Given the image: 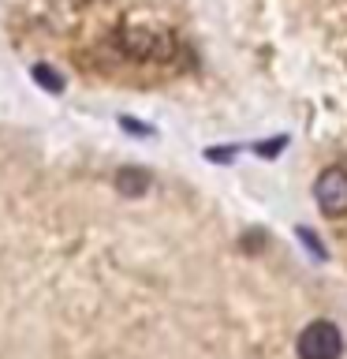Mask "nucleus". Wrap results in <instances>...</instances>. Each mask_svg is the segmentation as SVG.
I'll list each match as a JSON object with an SVG mask.
<instances>
[{
	"label": "nucleus",
	"instance_id": "20e7f679",
	"mask_svg": "<svg viewBox=\"0 0 347 359\" xmlns=\"http://www.w3.org/2000/svg\"><path fill=\"white\" fill-rule=\"evenodd\" d=\"M116 187L123 191V195H146V191H150V172H146V168H120L116 172Z\"/></svg>",
	"mask_w": 347,
	"mask_h": 359
},
{
	"label": "nucleus",
	"instance_id": "f03ea898",
	"mask_svg": "<svg viewBox=\"0 0 347 359\" xmlns=\"http://www.w3.org/2000/svg\"><path fill=\"white\" fill-rule=\"evenodd\" d=\"M340 352H344V337L332 322L318 318L299 333V359H340Z\"/></svg>",
	"mask_w": 347,
	"mask_h": 359
},
{
	"label": "nucleus",
	"instance_id": "f257e3e1",
	"mask_svg": "<svg viewBox=\"0 0 347 359\" xmlns=\"http://www.w3.org/2000/svg\"><path fill=\"white\" fill-rule=\"evenodd\" d=\"M120 49L131 56V60H168L176 49L172 34L168 30H150V27H134L120 34Z\"/></svg>",
	"mask_w": 347,
	"mask_h": 359
},
{
	"label": "nucleus",
	"instance_id": "0eeeda50",
	"mask_svg": "<svg viewBox=\"0 0 347 359\" xmlns=\"http://www.w3.org/2000/svg\"><path fill=\"white\" fill-rule=\"evenodd\" d=\"M120 128H123V131H134V135H150V128H142V123H134L131 116H123V120H120Z\"/></svg>",
	"mask_w": 347,
	"mask_h": 359
},
{
	"label": "nucleus",
	"instance_id": "7ed1b4c3",
	"mask_svg": "<svg viewBox=\"0 0 347 359\" xmlns=\"http://www.w3.org/2000/svg\"><path fill=\"white\" fill-rule=\"evenodd\" d=\"M313 198H318V206L336 217V213H347V172L344 168H329V172H321L318 187H313Z\"/></svg>",
	"mask_w": 347,
	"mask_h": 359
},
{
	"label": "nucleus",
	"instance_id": "39448f33",
	"mask_svg": "<svg viewBox=\"0 0 347 359\" xmlns=\"http://www.w3.org/2000/svg\"><path fill=\"white\" fill-rule=\"evenodd\" d=\"M34 79H38V83L45 86V90H49V94H60V90H64V79L60 75H56L52 72V67L49 64H38V67H34V72H30Z\"/></svg>",
	"mask_w": 347,
	"mask_h": 359
},
{
	"label": "nucleus",
	"instance_id": "423d86ee",
	"mask_svg": "<svg viewBox=\"0 0 347 359\" xmlns=\"http://www.w3.org/2000/svg\"><path fill=\"white\" fill-rule=\"evenodd\" d=\"M284 146H288V139H284V135H280V139H269V142H257V154H262V157H276L280 150H284Z\"/></svg>",
	"mask_w": 347,
	"mask_h": 359
},
{
	"label": "nucleus",
	"instance_id": "6e6552de",
	"mask_svg": "<svg viewBox=\"0 0 347 359\" xmlns=\"http://www.w3.org/2000/svg\"><path fill=\"white\" fill-rule=\"evenodd\" d=\"M232 157V146H220V150H209V161H228Z\"/></svg>",
	"mask_w": 347,
	"mask_h": 359
}]
</instances>
